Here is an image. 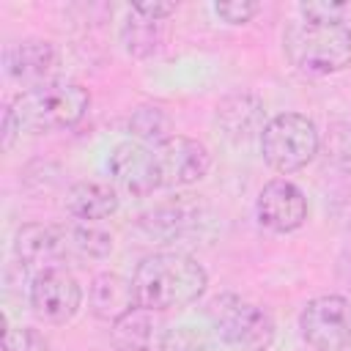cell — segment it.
I'll return each instance as SVG.
<instances>
[{
  "mask_svg": "<svg viewBox=\"0 0 351 351\" xmlns=\"http://www.w3.org/2000/svg\"><path fill=\"white\" fill-rule=\"evenodd\" d=\"M211 324L219 340L241 351H266L277 335L274 318L266 307L233 293H222L214 299Z\"/></svg>",
  "mask_w": 351,
  "mask_h": 351,
  "instance_id": "obj_5",
  "label": "cell"
},
{
  "mask_svg": "<svg viewBox=\"0 0 351 351\" xmlns=\"http://www.w3.org/2000/svg\"><path fill=\"white\" fill-rule=\"evenodd\" d=\"M60 69V55L47 38H22L5 49V71L11 80L25 85L27 90L55 82Z\"/></svg>",
  "mask_w": 351,
  "mask_h": 351,
  "instance_id": "obj_11",
  "label": "cell"
},
{
  "mask_svg": "<svg viewBox=\"0 0 351 351\" xmlns=\"http://www.w3.org/2000/svg\"><path fill=\"white\" fill-rule=\"evenodd\" d=\"M11 107L22 129L58 132L82 121V115L90 107V93L80 82L55 80L41 88L25 90Z\"/></svg>",
  "mask_w": 351,
  "mask_h": 351,
  "instance_id": "obj_3",
  "label": "cell"
},
{
  "mask_svg": "<svg viewBox=\"0 0 351 351\" xmlns=\"http://www.w3.org/2000/svg\"><path fill=\"white\" fill-rule=\"evenodd\" d=\"M159 351H211L206 335H200L192 326H173L165 329L159 340Z\"/></svg>",
  "mask_w": 351,
  "mask_h": 351,
  "instance_id": "obj_20",
  "label": "cell"
},
{
  "mask_svg": "<svg viewBox=\"0 0 351 351\" xmlns=\"http://www.w3.org/2000/svg\"><path fill=\"white\" fill-rule=\"evenodd\" d=\"M148 351H159V346H156V348H148Z\"/></svg>",
  "mask_w": 351,
  "mask_h": 351,
  "instance_id": "obj_27",
  "label": "cell"
},
{
  "mask_svg": "<svg viewBox=\"0 0 351 351\" xmlns=\"http://www.w3.org/2000/svg\"><path fill=\"white\" fill-rule=\"evenodd\" d=\"M326 148H329L332 162H335L337 167H343L346 173H351V121H348V123H337V126L329 132Z\"/></svg>",
  "mask_w": 351,
  "mask_h": 351,
  "instance_id": "obj_22",
  "label": "cell"
},
{
  "mask_svg": "<svg viewBox=\"0 0 351 351\" xmlns=\"http://www.w3.org/2000/svg\"><path fill=\"white\" fill-rule=\"evenodd\" d=\"M134 14L145 16V19H154V22H162L165 16L176 14V3H134L132 5Z\"/></svg>",
  "mask_w": 351,
  "mask_h": 351,
  "instance_id": "obj_25",
  "label": "cell"
},
{
  "mask_svg": "<svg viewBox=\"0 0 351 351\" xmlns=\"http://www.w3.org/2000/svg\"><path fill=\"white\" fill-rule=\"evenodd\" d=\"M217 118H219L222 126L228 129L225 134H230V137H236V140H247L250 132H252V126H255L258 118H261V101H258L255 96L244 93V96H241V112H236V101L228 99V101H222V107H217Z\"/></svg>",
  "mask_w": 351,
  "mask_h": 351,
  "instance_id": "obj_18",
  "label": "cell"
},
{
  "mask_svg": "<svg viewBox=\"0 0 351 351\" xmlns=\"http://www.w3.org/2000/svg\"><path fill=\"white\" fill-rule=\"evenodd\" d=\"M121 41L132 58H148L162 44V22L145 19L129 8V16L121 27Z\"/></svg>",
  "mask_w": 351,
  "mask_h": 351,
  "instance_id": "obj_16",
  "label": "cell"
},
{
  "mask_svg": "<svg viewBox=\"0 0 351 351\" xmlns=\"http://www.w3.org/2000/svg\"><path fill=\"white\" fill-rule=\"evenodd\" d=\"M16 132H22V126H19L16 115H14V107H5V112H3V148L5 151L14 145Z\"/></svg>",
  "mask_w": 351,
  "mask_h": 351,
  "instance_id": "obj_26",
  "label": "cell"
},
{
  "mask_svg": "<svg viewBox=\"0 0 351 351\" xmlns=\"http://www.w3.org/2000/svg\"><path fill=\"white\" fill-rule=\"evenodd\" d=\"M288 60L310 77L343 71L351 63V27L346 22H291L282 36Z\"/></svg>",
  "mask_w": 351,
  "mask_h": 351,
  "instance_id": "obj_2",
  "label": "cell"
},
{
  "mask_svg": "<svg viewBox=\"0 0 351 351\" xmlns=\"http://www.w3.org/2000/svg\"><path fill=\"white\" fill-rule=\"evenodd\" d=\"M129 132L132 137H137V143L143 145H162L167 137H173L170 132V118L162 107H151V104H143L132 112L129 118Z\"/></svg>",
  "mask_w": 351,
  "mask_h": 351,
  "instance_id": "obj_17",
  "label": "cell"
},
{
  "mask_svg": "<svg viewBox=\"0 0 351 351\" xmlns=\"http://www.w3.org/2000/svg\"><path fill=\"white\" fill-rule=\"evenodd\" d=\"M107 173L118 189L134 197H145L154 189H159V170H156V156L154 148L126 140L118 143L110 156H107Z\"/></svg>",
  "mask_w": 351,
  "mask_h": 351,
  "instance_id": "obj_9",
  "label": "cell"
},
{
  "mask_svg": "<svg viewBox=\"0 0 351 351\" xmlns=\"http://www.w3.org/2000/svg\"><path fill=\"white\" fill-rule=\"evenodd\" d=\"M165 329L156 321V313L148 307H134L123 318L112 324V346L115 351H148L156 348Z\"/></svg>",
  "mask_w": 351,
  "mask_h": 351,
  "instance_id": "obj_14",
  "label": "cell"
},
{
  "mask_svg": "<svg viewBox=\"0 0 351 351\" xmlns=\"http://www.w3.org/2000/svg\"><path fill=\"white\" fill-rule=\"evenodd\" d=\"M82 304V288L63 266L41 269L30 285V307L47 324H66Z\"/></svg>",
  "mask_w": 351,
  "mask_h": 351,
  "instance_id": "obj_7",
  "label": "cell"
},
{
  "mask_svg": "<svg viewBox=\"0 0 351 351\" xmlns=\"http://www.w3.org/2000/svg\"><path fill=\"white\" fill-rule=\"evenodd\" d=\"M299 329L307 346L318 351H348L351 348V299L324 293L302 307Z\"/></svg>",
  "mask_w": 351,
  "mask_h": 351,
  "instance_id": "obj_6",
  "label": "cell"
},
{
  "mask_svg": "<svg viewBox=\"0 0 351 351\" xmlns=\"http://www.w3.org/2000/svg\"><path fill=\"white\" fill-rule=\"evenodd\" d=\"M14 252L22 263L27 266H41V269H52L55 261H60L69 252L66 244V230L63 228H52V225H38V222H27L16 230L14 236Z\"/></svg>",
  "mask_w": 351,
  "mask_h": 351,
  "instance_id": "obj_12",
  "label": "cell"
},
{
  "mask_svg": "<svg viewBox=\"0 0 351 351\" xmlns=\"http://www.w3.org/2000/svg\"><path fill=\"white\" fill-rule=\"evenodd\" d=\"M255 214H258V222L266 230H271V233H293L307 219V197L293 181L274 178V181L263 184V189L258 192Z\"/></svg>",
  "mask_w": 351,
  "mask_h": 351,
  "instance_id": "obj_10",
  "label": "cell"
},
{
  "mask_svg": "<svg viewBox=\"0 0 351 351\" xmlns=\"http://www.w3.org/2000/svg\"><path fill=\"white\" fill-rule=\"evenodd\" d=\"M154 156H156V170H159V189L195 184L211 167L208 148L200 140L184 137V134L167 137L162 145L154 148Z\"/></svg>",
  "mask_w": 351,
  "mask_h": 351,
  "instance_id": "obj_8",
  "label": "cell"
},
{
  "mask_svg": "<svg viewBox=\"0 0 351 351\" xmlns=\"http://www.w3.org/2000/svg\"><path fill=\"white\" fill-rule=\"evenodd\" d=\"M304 22H346V14H351L348 3H302L299 5Z\"/></svg>",
  "mask_w": 351,
  "mask_h": 351,
  "instance_id": "obj_23",
  "label": "cell"
},
{
  "mask_svg": "<svg viewBox=\"0 0 351 351\" xmlns=\"http://www.w3.org/2000/svg\"><path fill=\"white\" fill-rule=\"evenodd\" d=\"M321 137L315 123L302 112H280L261 132L263 162L277 173H296L313 162Z\"/></svg>",
  "mask_w": 351,
  "mask_h": 351,
  "instance_id": "obj_4",
  "label": "cell"
},
{
  "mask_svg": "<svg viewBox=\"0 0 351 351\" xmlns=\"http://www.w3.org/2000/svg\"><path fill=\"white\" fill-rule=\"evenodd\" d=\"M47 337L30 326H5L3 329V351H47Z\"/></svg>",
  "mask_w": 351,
  "mask_h": 351,
  "instance_id": "obj_21",
  "label": "cell"
},
{
  "mask_svg": "<svg viewBox=\"0 0 351 351\" xmlns=\"http://www.w3.org/2000/svg\"><path fill=\"white\" fill-rule=\"evenodd\" d=\"M63 230H66L69 252H80V255H88V258H107L112 252V236L99 230L90 222H80V225H71V228H63Z\"/></svg>",
  "mask_w": 351,
  "mask_h": 351,
  "instance_id": "obj_19",
  "label": "cell"
},
{
  "mask_svg": "<svg viewBox=\"0 0 351 351\" xmlns=\"http://www.w3.org/2000/svg\"><path fill=\"white\" fill-rule=\"evenodd\" d=\"M261 11V3L255 0H228V3H214V14L222 16L228 25H244Z\"/></svg>",
  "mask_w": 351,
  "mask_h": 351,
  "instance_id": "obj_24",
  "label": "cell"
},
{
  "mask_svg": "<svg viewBox=\"0 0 351 351\" xmlns=\"http://www.w3.org/2000/svg\"><path fill=\"white\" fill-rule=\"evenodd\" d=\"M132 285L140 307L167 313L200 299L208 285V274L186 252H154L137 263Z\"/></svg>",
  "mask_w": 351,
  "mask_h": 351,
  "instance_id": "obj_1",
  "label": "cell"
},
{
  "mask_svg": "<svg viewBox=\"0 0 351 351\" xmlns=\"http://www.w3.org/2000/svg\"><path fill=\"white\" fill-rule=\"evenodd\" d=\"M88 307L99 321L115 324L118 318H123L126 313H132L137 307V293H134L132 280H126L115 271L96 274L88 288Z\"/></svg>",
  "mask_w": 351,
  "mask_h": 351,
  "instance_id": "obj_13",
  "label": "cell"
},
{
  "mask_svg": "<svg viewBox=\"0 0 351 351\" xmlns=\"http://www.w3.org/2000/svg\"><path fill=\"white\" fill-rule=\"evenodd\" d=\"M118 192L101 181H80L66 192V211L82 222H99L118 211Z\"/></svg>",
  "mask_w": 351,
  "mask_h": 351,
  "instance_id": "obj_15",
  "label": "cell"
}]
</instances>
